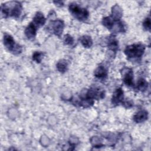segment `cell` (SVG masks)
Here are the masks:
<instances>
[{"label": "cell", "instance_id": "6da1fadb", "mask_svg": "<svg viewBox=\"0 0 151 151\" xmlns=\"http://www.w3.org/2000/svg\"><path fill=\"white\" fill-rule=\"evenodd\" d=\"M9 6L7 5L6 4H2L1 9V15L4 18H7L9 16L13 17L14 18H18L22 9V6L21 4L17 1L9 2Z\"/></svg>", "mask_w": 151, "mask_h": 151}, {"label": "cell", "instance_id": "7a4b0ae2", "mask_svg": "<svg viewBox=\"0 0 151 151\" xmlns=\"http://www.w3.org/2000/svg\"><path fill=\"white\" fill-rule=\"evenodd\" d=\"M103 25L109 29L112 33L124 32L126 27L120 20H114L111 17H106L102 19Z\"/></svg>", "mask_w": 151, "mask_h": 151}, {"label": "cell", "instance_id": "3957f363", "mask_svg": "<svg viewBox=\"0 0 151 151\" xmlns=\"http://www.w3.org/2000/svg\"><path fill=\"white\" fill-rule=\"evenodd\" d=\"M145 47L142 43L133 44L128 45L124 50V54L128 59L140 58L145 52Z\"/></svg>", "mask_w": 151, "mask_h": 151}, {"label": "cell", "instance_id": "277c9868", "mask_svg": "<svg viewBox=\"0 0 151 151\" xmlns=\"http://www.w3.org/2000/svg\"><path fill=\"white\" fill-rule=\"evenodd\" d=\"M3 42L4 45L6 49L13 54L17 55L22 52V47L15 42L13 37L11 35L5 33L4 35Z\"/></svg>", "mask_w": 151, "mask_h": 151}, {"label": "cell", "instance_id": "5b68a950", "mask_svg": "<svg viewBox=\"0 0 151 151\" xmlns=\"http://www.w3.org/2000/svg\"><path fill=\"white\" fill-rule=\"evenodd\" d=\"M68 9L71 14L79 21H85L89 17V12L86 9L80 7L77 4L72 3L70 4Z\"/></svg>", "mask_w": 151, "mask_h": 151}, {"label": "cell", "instance_id": "8992f818", "mask_svg": "<svg viewBox=\"0 0 151 151\" xmlns=\"http://www.w3.org/2000/svg\"><path fill=\"white\" fill-rule=\"evenodd\" d=\"M64 28V23L61 19L52 20L49 23L48 28L52 34L58 37H60L63 32Z\"/></svg>", "mask_w": 151, "mask_h": 151}, {"label": "cell", "instance_id": "52a82bcc", "mask_svg": "<svg viewBox=\"0 0 151 151\" xmlns=\"http://www.w3.org/2000/svg\"><path fill=\"white\" fill-rule=\"evenodd\" d=\"M104 95L105 92L103 90L99 87H94L88 90L84 96L94 101V100H99L103 99L104 97Z\"/></svg>", "mask_w": 151, "mask_h": 151}, {"label": "cell", "instance_id": "ba28073f", "mask_svg": "<svg viewBox=\"0 0 151 151\" xmlns=\"http://www.w3.org/2000/svg\"><path fill=\"white\" fill-rule=\"evenodd\" d=\"M122 75V79L124 83L129 87L134 86L133 81V73L132 68L124 67L121 71Z\"/></svg>", "mask_w": 151, "mask_h": 151}, {"label": "cell", "instance_id": "9c48e42d", "mask_svg": "<svg viewBox=\"0 0 151 151\" xmlns=\"http://www.w3.org/2000/svg\"><path fill=\"white\" fill-rule=\"evenodd\" d=\"M124 100V92L122 88H117L113 94L111 103L114 106H117Z\"/></svg>", "mask_w": 151, "mask_h": 151}, {"label": "cell", "instance_id": "30bf717a", "mask_svg": "<svg viewBox=\"0 0 151 151\" xmlns=\"http://www.w3.org/2000/svg\"><path fill=\"white\" fill-rule=\"evenodd\" d=\"M37 28H38L32 22H30L25 29L24 33L25 36L29 40L34 39L36 36Z\"/></svg>", "mask_w": 151, "mask_h": 151}, {"label": "cell", "instance_id": "8fae6325", "mask_svg": "<svg viewBox=\"0 0 151 151\" xmlns=\"http://www.w3.org/2000/svg\"><path fill=\"white\" fill-rule=\"evenodd\" d=\"M46 19L44 17L43 14L41 12H37L33 18L32 22L37 27H41L45 23Z\"/></svg>", "mask_w": 151, "mask_h": 151}, {"label": "cell", "instance_id": "7c38bea8", "mask_svg": "<svg viewBox=\"0 0 151 151\" xmlns=\"http://www.w3.org/2000/svg\"><path fill=\"white\" fill-rule=\"evenodd\" d=\"M148 118V113L147 111L142 110L139 111L133 116V120L137 123H140L144 122Z\"/></svg>", "mask_w": 151, "mask_h": 151}, {"label": "cell", "instance_id": "4fadbf2b", "mask_svg": "<svg viewBox=\"0 0 151 151\" xmlns=\"http://www.w3.org/2000/svg\"><path fill=\"white\" fill-rule=\"evenodd\" d=\"M107 46L110 50L116 52L119 48V42L113 35H110L107 39Z\"/></svg>", "mask_w": 151, "mask_h": 151}, {"label": "cell", "instance_id": "5bb4252c", "mask_svg": "<svg viewBox=\"0 0 151 151\" xmlns=\"http://www.w3.org/2000/svg\"><path fill=\"white\" fill-rule=\"evenodd\" d=\"M123 15V11L120 6L117 4L111 8V15L110 16L114 20H120Z\"/></svg>", "mask_w": 151, "mask_h": 151}, {"label": "cell", "instance_id": "9a60e30c", "mask_svg": "<svg viewBox=\"0 0 151 151\" xmlns=\"http://www.w3.org/2000/svg\"><path fill=\"white\" fill-rule=\"evenodd\" d=\"M94 76L98 78H104L107 76V71L104 66H99L94 72Z\"/></svg>", "mask_w": 151, "mask_h": 151}, {"label": "cell", "instance_id": "2e32d148", "mask_svg": "<svg viewBox=\"0 0 151 151\" xmlns=\"http://www.w3.org/2000/svg\"><path fill=\"white\" fill-rule=\"evenodd\" d=\"M82 45L85 48H90L93 45V40L91 37L88 35H83L79 38Z\"/></svg>", "mask_w": 151, "mask_h": 151}, {"label": "cell", "instance_id": "e0dca14e", "mask_svg": "<svg viewBox=\"0 0 151 151\" xmlns=\"http://www.w3.org/2000/svg\"><path fill=\"white\" fill-rule=\"evenodd\" d=\"M56 67L57 70L61 73H65L68 68V63L66 60H61L58 61L56 64Z\"/></svg>", "mask_w": 151, "mask_h": 151}, {"label": "cell", "instance_id": "ac0fdd59", "mask_svg": "<svg viewBox=\"0 0 151 151\" xmlns=\"http://www.w3.org/2000/svg\"><path fill=\"white\" fill-rule=\"evenodd\" d=\"M148 87V83L146 81V80L143 78H140L138 80L137 83L136 88L137 90L141 91H145Z\"/></svg>", "mask_w": 151, "mask_h": 151}, {"label": "cell", "instance_id": "d6986e66", "mask_svg": "<svg viewBox=\"0 0 151 151\" xmlns=\"http://www.w3.org/2000/svg\"><path fill=\"white\" fill-rule=\"evenodd\" d=\"M43 57V53L40 51H35L32 54V60L37 63H41Z\"/></svg>", "mask_w": 151, "mask_h": 151}, {"label": "cell", "instance_id": "ffe728a7", "mask_svg": "<svg viewBox=\"0 0 151 151\" xmlns=\"http://www.w3.org/2000/svg\"><path fill=\"white\" fill-rule=\"evenodd\" d=\"M64 42L65 44L71 45L74 42V39L70 34H66L64 37Z\"/></svg>", "mask_w": 151, "mask_h": 151}, {"label": "cell", "instance_id": "44dd1931", "mask_svg": "<svg viewBox=\"0 0 151 151\" xmlns=\"http://www.w3.org/2000/svg\"><path fill=\"white\" fill-rule=\"evenodd\" d=\"M150 17L146 18L143 23V26L146 30L150 31Z\"/></svg>", "mask_w": 151, "mask_h": 151}, {"label": "cell", "instance_id": "7402d4cb", "mask_svg": "<svg viewBox=\"0 0 151 151\" xmlns=\"http://www.w3.org/2000/svg\"><path fill=\"white\" fill-rule=\"evenodd\" d=\"M122 104L126 108H130L133 106V102L130 100H125L122 102Z\"/></svg>", "mask_w": 151, "mask_h": 151}, {"label": "cell", "instance_id": "603a6c76", "mask_svg": "<svg viewBox=\"0 0 151 151\" xmlns=\"http://www.w3.org/2000/svg\"><path fill=\"white\" fill-rule=\"evenodd\" d=\"M55 4H56V5H57V6H62L63 5V2H61V1H54V2Z\"/></svg>", "mask_w": 151, "mask_h": 151}]
</instances>
